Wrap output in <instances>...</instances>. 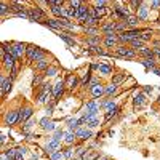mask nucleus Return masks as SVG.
<instances>
[{
	"label": "nucleus",
	"instance_id": "b1692460",
	"mask_svg": "<svg viewBox=\"0 0 160 160\" xmlns=\"http://www.w3.org/2000/svg\"><path fill=\"white\" fill-rule=\"evenodd\" d=\"M59 37H61L62 42H64V43H68L69 47H74V45H75V40H74V37H71L68 32H61V34H59Z\"/></svg>",
	"mask_w": 160,
	"mask_h": 160
},
{
	"label": "nucleus",
	"instance_id": "39448f33",
	"mask_svg": "<svg viewBox=\"0 0 160 160\" xmlns=\"http://www.w3.org/2000/svg\"><path fill=\"white\" fill-rule=\"evenodd\" d=\"M26 50H28V45H26V43H19V42L11 43V55L15 56L16 59L22 58V55L26 53Z\"/></svg>",
	"mask_w": 160,
	"mask_h": 160
},
{
	"label": "nucleus",
	"instance_id": "13d9d810",
	"mask_svg": "<svg viewBox=\"0 0 160 160\" xmlns=\"http://www.w3.org/2000/svg\"><path fill=\"white\" fill-rule=\"evenodd\" d=\"M72 160H80V158H72Z\"/></svg>",
	"mask_w": 160,
	"mask_h": 160
},
{
	"label": "nucleus",
	"instance_id": "20e7f679",
	"mask_svg": "<svg viewBox=\"0 0 160 160\" xmlns=\"http://www.w3.org/2000/svg\"><path fill=\"white\" fill-rule=\"evenodd\" d=\"M34 115V109L31 108V106H24V108L19 109V123H26V122H29V120L32 118Z\"/></svg>",
	"mask_w": 160,
	"mask_h": 160
},
{
	"label": "nucleus",
	"instance_id": "1a4fd4ad",
	"mask_svg": "<svg viewBox=\"0 0 160 160\" xmlns=\"http://www.w3.org/2000/svg\"><path fill=\"white\" fill-rule=\"evenodd\" d=\"M64 90H66V80L58 78V82L53 85V98H55V101H56L59 96H62Z\"/></svg>",
	"mask_w": 160,
	"mask_h": 160
},
{
	"label": "nucleus",
	"instance_id": "2f4dec72",
	"mask_svg": "<svg viewBox=\"0 0 160 160\" xmlns=\"http://www.w3.org/2000/svg\"><path fill=\"white\" fill-rule=\"evenodd\" d=\"M98 72H99L101 75H111V74H112V66H109V64H101Z\"/></svg>",
	"mask_w": 160,
	"mask_h": 160
},
{
	"label": "nucleus",
	"instance_id": "c756f323",
	"mask_svg": "<svg viewBox=\"0 0 160 160\" xmlns=\"http://www.w3.org/2000/svg\"><path fill=\"white\" fill-rule=\"evenodd\" d=\"M35 123H38V122H37L35 118H31L29 122H26V123L22 125V133H24V135H29V131H31V128H32V127H34Z\"/></svg>",
	"mask_w": 160,
	"mask_h": 160
},
{
	"label": "nucleus",
	"instance_id": "bf43d9fd",
	"mask_svg": "<svg viewBox=\"0 0 160 160\" xmlns=\"http://www.w3.org/2000/svg\"><path fill=\"white\" fill-rule=\"evenodd\" d=\"M158 26H160V19H158Z\"/></svg>",
	"mask_w": 160,
	"mask_h": 160
},
{
	"label": "nucleus",
	"instance_id": "bb28decb",
	"mask_svg": "<svg viewBox=\"0 0 160 160\" xmlns=\"http://www.w3.org/2000/svg\"><path fill=\"white\" fill-rule=\"evenodd\" d=\"M138 55H139V56H142V59H146V58H154V51H152V48L144 47L142 50H139V51H138Z\"/></svg>",
	"mask_w": 160,
	"mask_h": 160
},
{
	"label": "nucleus",
	"instance_id": "6e6552de",
	"mask_svg": "<svg viewBox=\"0 0 160 160\" xmlns=\"http://www.w3.org/2000/svg\"><path fill=\"white\" fill-rule=\"evenodd\" d=\"M78 85H82V80H78V77L75 74H69L68 78H66V88L69 91H74Z\"/></svg>",
	"mask_w": 160,
	"mask_h": 160
},
{
	"label": "nucleus",
	"instance_id": "09e8293b",
	"mask_svg": "<svg viewBox=\"0 0 160 160\" xmlns=\"http://www.w3.org/2000/svg\"><path fill=\"white\" fill-rule=\"evenodd\" d=\"M18 71H19V62H18V64L15 66V68H13V69L10 71V74H11L10 77H11L13 80H15V78H16V75H18Z\"/></svg>",
	"mask_w": 160,
	"mask_h": 160
},
{
	"label": "nucleus",
	"instance_id": "2eb2a0df",
	"mask_svg": "<svg viewBox=\"0 0 160 160\" xmlns=\"http://www.w3.org/2000/svg\"><path fill=\"white\" fill-rule=\"evenodd\" d=\"M43 24L48 26V28L53 29V31H59V34L62 32V28H61V24H59V21H58L56 18H48V19H45Z\"/></svg>",
	"mask_w": 160,
	"mask_h": 160
},
{
	"label": "nucleus",
	"instance_id": "a18cd8bd",
	"mask_svg": "<svg viewBox=\"0 0 160 160\" xmlns=\"http://www.w3.org/2000/svg\"><path fill=\"white\" fill-rule=\"evenodd\" d=\"M87 127L91 130V128H96V127H99V120H98V117H95V118H91L90 122L87 123Z\"/></svg>",
	"mask_w": 160,
	"mask_h": 160
},
{
	"label": "nucleus",
	"instance_id": "cd10ccee",
	"mask_svg": "<svg viewBox=\"0 0 160 160\" xmlns=\"http://www.w3.org/2000/svg\"><path fill=\"white\" fill-rule=\"evenodd\" d=\"M130 47H131L133 50H135V51H136V50L139 51V50H142V48L146 47V42H142L141 38H136V40H133V42L130 43Z\"/></svg>",
	"mask_w": 160,
	"mask_h": 160
},
{
	"label": "nucleus",
	"instance_id": "9b49d317",
	"mask_svg": "<svg viewBox=\"0 0 160 160\" xmlns=\"http://www.w3.org/2000/svg\"><path fill=\"white\" fill-rule=\"evenodd\" d=\"M11 87H13V78L11 77H7V75H2V87H0L2 96H7L8 95V93L11 91Z\"/></svg>",
	"mask_w": 160,
	"mask_h": 160
},
{
	"label": "nucleus",
	"instance_id": "5701e85b",
	"mask_svg": "<svg viewBox=\"0 0 160 160\" xmlns=\"http://www.w3.org/2000/svg\"><path fill=\"white\" fill-rule=\"evenodd\" d=\"M90 91H91V95H93V98H95V99H98V98L104 96V87H102L101 83H99L98 87H95V88H91Z\"/></svg>",
	"mask_w": 160,
	"mask_h": 160
},
{
	"label": "nucleus",
	"instance_id": "f03ea898",
	"mask_svg": "<svg viewBox=\"0 0 160 160\" xmlns=\"http://www.w3.org/2000/svg\"><path fill=\"white\" fill-rule=\"evenodd\" d=\"M109 56H115V58H125V59H135L138 56V53L133 50L131 47L127 45H117L115 47V53H109Z\"/></svg>",
	"mask_w": 160,
	"mask_h": 160
},
{
	"label": "nucleus",
	"instance_id": "de8ad7c7",
	"mask_svg": "<svg viewBox=\"0 0 160 160\" xmlns=\"http://www.w3.org/2000/svg\"><path fill=\"white\" fill-rule=\"evenodd\" d=\"M7 157L8 158H11V160H16V155H18V149H8L7 152Z\"/></svg>",
	"mask_w": 160,
	"mask_h": 160
},
{
	"label": "nucleus",
	"instance_id": "ea45409f",
	"mask_svg": "<svg viewBox=\"0 0 160 160\" xmlns=\"http://www.w3.org/2000/svg\"><path fill=\"white\" fill-rule=\"evenodd\" d=\"M62 152H64V158H66V160H72V158H74V152H75V149L69 146V148L66 149V151H62Z\"/></svg>",
	"mask_w": 160,
	"mask_h": 160
},
{
	"label": "nucleus",
	"instance_id": "f3484780",
	"mask_svg": "<svg viewBox=\"0 0 160 160\" xmlns=\"http://www.w3.org/2000/svg\"><path fill=\"white\" fill-rule=\"evenodd\" d=\"M149 11H151V10L146 7V3H142V7L136 11L138 19H139V21H148V19H149Z\"/></svg>",
	"mask_w": 160,
	"mask_h": 160
},
{
	"label": "nucleus",
	"instance_id": "6ab92c4d",
	"mask_svg": "<svg viewBox=\"0 0 160 160\" xmlns=\"http://www.w3.org/2000/svg\"><path fill=\"white\" fill-rule=\"evenodd\" d=\"M125 22L128 24V28H130V31H131V29H138L139 19H138V16H136V15H131V16H128V18L125 19Z\"/></svg>",
	"mask_w": 160,
	"mask_h": 160
},
{
	"label": "nucleus",
	"instance_id": "603ef678",
	"mask_svg": "<svg viewBox=\"0 0 160 160\" xmlns=\"http://www.w3.org/2000/svg\"><path fill=\"white\" fill-rule=\"evenodd\" d=\"M152 91H154V87H149V85L142 88V93H144V95H151Z\"/></svg>",
	"mask_w": 160,
	"mask_h": 160
},
{
	"label": "nucleus",
	"instance_id": "e433bc0d",
	"mask_svg": "<svg viewBox=\"0 0 160 160\" xmlns=\"http://www.w3.org/2000/svg\"><path fill=\"white\" fill-rule=\"evenodd\" d=\"M43 78H45L43 74H37V75H34V78H32V85H34V87H40V85L43 83Z\"/></svg>",
	"mask_w": 160,
	"mask_h": 160
},
{
	"label": "nucleus",
	"instance_id": "f8f14e48",
	"mask_svg": "<svg viewBox=\"0 0 160 160\" xmlns=\"http://www.w3.org/2000/svg\"><path fill=\"white\" fill-rule=\"evenodd\" d=\"M59 148H61V142H59V141H55V139H51V141H48V144L45 146V152L50 154V155H53L55 152L59 151Z\"/></svg>",
	"mask_w": 160,
	"mask_h": 160
},
{
	"label": "nucleus",
	"instance_id": "8fccbe9b",
	"mask_svg": "<svg viewBox=\"0 0 160 160\" xmlns=\"http://www.w3.org/2000/svg\"><path fill=\"white\" fill-rule=\"evenodd\" d=\"M151 8L155 10V11H158L160 10V0H154V2H151Z\"/></svg>",
	"mask_w": 160,
	"mask_h": 160
},
{
	"label": "nucleus",
	"instance_id": "c85d7f7f",
	"mask_svg": "<svg viewBox=\"0 0 160 160\" xmlns=\"http://www.w3.org/2000/svg\"><path fill=\"white\" fill-rule=\"evenodd\" d=\"M78 128H80L78 118H69V120H68V130H69V131H77Z\"/></svg>",
	"mask_w": 160,
	"mask_h": 160
},
{
	"label": "nucleus",
	"instance_id": "473e14b6",
	"mask_svg": "<svg viewBox=\"0 0 160 160\" xmlns=\"http://www.w3.org/2000/svg\"><path fill=\"white\" fill-rule=\"evenodd\" d=\"M8 13L11 15V7H10V3L2 2V3H0V15H2V16H7Z\"/></svg>",
	"mask_w": 160,
	"mask_h": 160
},
{
	"label": "nucleus",
	"instance_id": "c9c22d12",
	"mask_svg": "<svg viewBox=\"0 0 160 160\" xmlns=\"http://www.w3.org/2000/svg\"><path fill=\"white\" fill-rule=\"evenodd\" d=\"M58 74H59V69L56 68V66H50L43 75H45V77H56Z\"/></svg>",
	"mask_w": 160,
	"mask_h": 160
},
{
	"label": "nucleus",
	"instance_id": "393cba45",
	"mask_svg": "<svg viewBox=\"0 0 160 160\" xmlns=\"http://www.w3.org/2000/svg\"><path fill=\"white\" fill-rule=\"evenodd\" d=\"M75 139H77V136H75V131H69V130L66 131V136H64V142H66V144L72 146Z\"/></svg>",
	"mask_w": 160,
	"mask_h": 160
},
{
	"label": "nucleus",
	"instance_id": "6e6d98bb",
	"mask_svg": "<svg viewBox=\"0 0 160 160\" xmlns=\"http://www.w3.org/2000/svg\"><path fill=\"white\" fill-rule=\"evenodd\" d=\"M7 142V136L5 135H2V144H5Z\"/></svg>",
	"mask_w": 160,
	"mask_h": 160
},
{
	"label": "nucleus",
	"instance_id": "a19ab883",
	"mask_svg": "<svg viewBox=\"0 0 160 160\" xmlns=\"http://www.w3.org/2000/svg\"><path fill=\"white\" fill-rule=\"evenodd\" d=\"M83 31L88 37H96L98 35V28H83Z\"/></svg>",
	"mask_w": 160,
	"mask_h": 160
},
{
	"label": "nucleus",
	"instance_id": "4c0bfd02",
	"mask_svg": "<svg viewBox=\"0 0 160 160\" xmlns=\"http://www.w3.org/2000/svg\"><path fill=\"white\" fill-rule=\"evenodd\" d=\"M93 78V75H91V69H88L87 71V74L82 77V87H87L88 83H90V80Z\"/></svg>",
	"mask_w": 160,
	"mask_h": 160
},
{
	"label": "nucleus",
	"instance_id": "a878e982",
	"mask_svg": "<svg viewBox=\"0 0 160 160\" xmlns=\"http://www.w3.org/2000/svg\"><path fill=\"white\" fill-rule=\"evenodd\" d=\"M118 112H120V108L117 106V108H114V109H111V111H108L104 114V118H106V122H109L111 118H115L117 115H118Z\"/></svg>",
	"mask_w": 160,
	"mask_h": 160
},
{
	"label": "nucleus",
	"instance_id": "3c124183",
	"mask_svg": "<svg viewBox=\"0 0 160 160\" xmlns=\"http://www.w3.org/2000/svg\"><path fill=\"white\" fill-rule=\"evenodd\" d=\"M152 51H154V58L155 59H160V47H154Z\"/></svg>",
	"mask_w": 160,
	"mask_h": 160
},
{
	"label": "nucleus",
	"instance_id": "dca6fc26",
	"mask_svg": "<svg viewBox=\"0 0 160 160\" xmlns=\"http://www.w3.org/2000/svg\"><path fill=\"white\" fill-rule=\"evenodd\" d=\"M2 61H3V64H5L7 71H11V69L15 68V66H16L18 62H19V61H18V59H16L15 56H13V55H7V56H5V58L2 59Z\"/></svg>",
	"mask_w": 160,
	"mask_h": 160
},
{
	"label": "nucleus",
	"instance_id": "0eeeda50",
	"mask_svg": "<svg viewBox=\"0 0 160 160\" xmlns=\"http://www.w3.org/2000/svg\"><path fill=\"white\" fill-rule=\"evenodd\" d=\"M102 42H104V45L108 47V48H115L117 43H118V34H117V32L106 34L104 38H102Z\"/></svg>",
	"mask_w": 160,
	"mask_h": 160
},
{
	"label": "nucleus",
	"instance_id": "49530a36",
	"mask_svg": "<svg viewBox=\"0 0 160 160\" xmlns=\"http://www.w3.org/2000/svg\"><path fill=\"white\" fill-rule=\"evenodd\" d=\"M108 2L106 0H98V2H93V7L95 8H108Z\"/></svg>",
	"mask_w": 160,
	"mask_h": 160
},
{
	"label": "nucleus",
	"instance_id": "f257e3e1",
	"mask_svg": "<svg viewBox=\"0 0 160 160\" xmlns=\"http://www.w3.org/2000/svg\"><path fill=\"white\" fill-rule=\"evenodd\" d=\"M26 58H28V62H38V61H42V59L47 58V51L35 47V45H28Z\"/></svg>",
	"mask_w": 160,
	"mask_h": 160
},
{
	"label": "nucleus",
	"instance_id": "4468645a",
	"mask_svg": "<svg viewBox=\"0 0 160 160\" xmlns=\"http://www.w3.org/2000/svg\"><path fill=\"white\" fill-rule=\"evenodd\" d=\"M115 26H117V22L115 21H106V22H102L101 24V32L106 35V34H109V32H115Z\"/></svg>",
	"mask_w": 160,
	"mask_h": 160
},
{
	"label": "nucleus",
	"instance_id": "a211bd4d",
	"mask_svg": "<svg viewBox=\"0 0 160 160\" xmlns=\"http://www.w3.org/2000/svg\"><path fill=\"white\" fill-rule=\"evenodd\" d=\"M141 64H142L148 71H152V69L157 68V59H155V58H146V59H141Z\"/></svg>",
	"mask_w": 160,
	"mask_h": 160
},
{
	"label": "nucleus",
	"instance_id": "37998d69",
	"mask_svg": "<svg viewBox=\"0 0 160 160\" xmlns=\"http://www.w3.org/2000/svg\"><path fill=\"white\" fill-rule=\"evenodd\" d=\"M87 152H88V151H87V149L83 148V146H78V148L75 149V155H77L78 158H82V157H83V155H85Z\"/></svg>",
	"mask_w": 160,
	"mask_h": 160
},
{
	"label": "nucleus",
	"instance_id": "9d476101",
	"mask_svg": "<svg viewBox=\"0 0 160 160\" xmlns=\"http://www.w3.org/2000/svg\"><path fill=\"white\" fill-rule=\"evenodd\" d=\"M146 102H148V95H144L142 91L135 93V96H133V106H135V109H141Z\"/></svg>",
	"mask_w": 160,
	"mask_h": 160
},
{
	"label": "nucleus",
	"instance_id": "4d7b16f0",
	"mask_svg": "<svg viewBox=\"0 0 160 160\" xmlns=\"http://www.w3.org/2000/svg\"><path fill=\"white\" fill-rule=\"evenodd\" d=\"M157 104L160 106V95H158V98H157Z\"/></svg>",
	"mask_w": 160,
	"mask_h": 160
},
{
	"label": "nucleus",
	"instance_id": "4be33fe9",
	"mask_svg": "<svg viewBox=\"0 0 160 160\" xmlns=\"http://www.w3.org/2000/svg\"><path fill=\"white\" fill-rule=\"evenodd\" d=\"M117 90H118V85H115V83H109L108 87H104V95L106 96H114L115 93H117Z\"/></svg>",
	"mask_w": 160,
	"mask_h": 160
},
{
	"label": "nucleus",
	"instance_id": "72a5a7b5",
	"mask_svg": "<svg viewBox=\"0 0 160 160\" xmlns=\"http://www.w3.org/2000/svg\"><path fill=\"white\" fill-rule=\"evenodd\" d=\"M127 78H128V75H127V74H117V75H114V77H112V83L120 85L122 82H125Z\"/></svg>",
	"mask_w": 160,
	"mask_h": 160
},
{
	"label": "nucleus",
	"instance_id": "412c9836",
	"mask_svg": "<svg viewBox=\"0 0 160 160\" xmlns=\"http://www.w3.org/2000/svg\"><path fill=\"white\" fill-rule=\"evenodd\" d=\"M101 42H102V38H101L99 35H96V37H87V38H85V43H87L88 47H99Z\"/></svg>",
	"mask_w": 160,
	"mask_h": 160
},
{
	"label": "nucleus",
	"instance_id": "aec40b11",
	"mask_svg": "<svg viewBox=\"0 0 160 160\" xmlns=\"http://www.w3.org/2000/svg\"><path fill=\"white\" fill-rule=\"evenodd\" d=\"M50 68V61L45 58V59H42V61H38V62H35V69L38 71V72H47V69Z\"/></svg>",
	"mask_w": 160,
	"mask_h": 160
},
{
	"label": "nucleus",
	"instance_id": "79ce46f5",
	"mask_svg": "<svg viewBox=\"0 0 160 160\" xmlns=\"http://www.w3.org/2000/svg\"><path fill=\"white\" fill-rule=\"evenodd\" d=\"M99 83H101V82H99V78H98V77H93V78L90 80V83L87 85V88H88V90H91V88H95V87H98Z\"/></svg>",
	"mask_w": 160,
	"mask_h": 160
},
{
	"label": "nucleus",
	"instance_id": "5fc2aeb1",
	"mask_svg": "<svg viewBox=\"0 0 160 160\" xmlns=\"http://www.w3.org/2000/svg\"><path fill=\"white\" fill-rule=\"evenodd\" d=\"M2 160H11V158H8V157H7V154L3 152V154H2Z\"/></svg>",
	"mask_w": 160,
	"mask_h": 160
},
{
	"label": "nucleus",
	"instance_id": "7c9ffc66",
	"mask_svg": "<svg viewBox=\"0 0 160 160\" xmlns=\"http://www.w3.org/2000/svg\"><path fill=\"white\" fill-rule=\"evenodd\" d=\"M152 35H154V31H152V29H142L141 40H142V42H151Z\"/></svg>",
	"mask_w": 160,
	"mask_h": 160
},
{
	"label": "nucleus",
	"instance_id": "864d4df0",
	"mask_svg": "<svg viewBox=\"0 0 160 160\" xmlns=\"http://www.w3.org/2000/svg\"><path fill=\"white\" fill-rule=\"evenodd\" d=\"M99 66L101 64H90V69L91 71H99Z\"/></svg>",
	"mask_w": 160,
	"mask_h": 160
},
{
	"label": "nucleus",
	"instance_id": "ddd939ff",
	"mask_svg": "<svg viewBox=\"0 0 160 160\" xmlns=\"http://www.w3.org/2000/svg\"><path fill=\"white\" fill-rule=\"evenodd\" d=\"M75 136H77L78 139L87 141V139H90V138L93 136V131H91L90 128H82V127H80V128L75 131Z\"/></svg>",
	"mask_w": 160,
	"mask_h": 160
},
{
	"label": "nucleus",
	"instance_id": "423d86ee",
	"mask_svg": "<svg viewBox=\"0 0 160 160\" xmlns=\"http://www.w3.org/2000/svg\"><path fill=\"white\" fill-rule=\"evenodd\" d=\"M5 123L8 127H13V125H16L19 123V111H15V109H11L5 114Z\"/></svg>",
	"mask_w": 160,
	"mask_h": 160
},
{
	"label": "nucleus",
	"instance_id": "c03bdc74",
	"mask_svg": "<svg viewBox=\"0 0 160 160\" xmlns=\"http://www.w3.org/2000/svg\"><path fill=\"white\" fill-rule=\"evenodd\" d=\"M50 160H66L64 158V152H61V151L55 152L53 155H50Z\"/></svg>",
	"mask_w": 160,
	"mask_h": 160
},
{
	"label": "nucleus",
	"instance_id": "58836bf2",
	"mask_svg": "<svg viewBox=\"0 0 160 160\" xmlns=\"http://www.w3.org/2000/svg\"><path fill=\"white\" fill-rule=\"evenodd\" d=\"M51 123V120H50V117H43V118H40L38 120V127L42 128V130H47V127Z\"/></svg>",
	"mask_w": 160,
	"mask_h": 160
},
{
	"label": "nucleus",
	"instance_id": "f704fd0d",
	"mask_svg": "<svg viewBox=\"0 0 160 160\" xmlns=\"http://www.w3.org/2000/svg\"><path fill=\"white\" fill-rule=\"evenodd\" d=\"M64 136H66V133L61 130V128H58L55 133H53V136H51V139H55V141H64Z\"/></svg>",
	"mask_w": 160,
	"mask_h": 160
},
{
	"label": "nucleus",
	"instance_id": "7ed1b4c3",
	"mask_svg": "<svg viewBox=\"0 0 160 160\" xmlns=\"http://www.w3.org/2000/svg\"><path fill=\"white\" fill-rule=\"evenodd\" d=\"M28 13H29V21L31 22H40V21L45 19V10H42L38 5L29 8Z\"/></svg>",
	"mask_w": 160,
	"mask_h": 160
}]
</instances>
